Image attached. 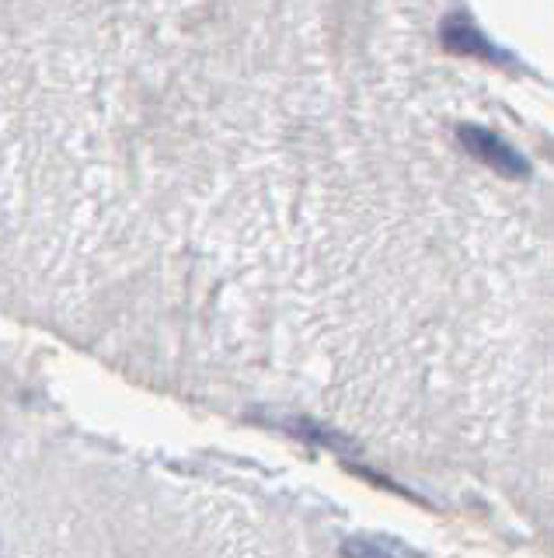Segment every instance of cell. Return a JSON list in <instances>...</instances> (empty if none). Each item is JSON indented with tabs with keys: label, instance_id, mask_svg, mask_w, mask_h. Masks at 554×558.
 Wrapping results in <instances>:
<instances>
[{
	"label": "cell",
	"instance_id": "cell-1",
	"mask_svg": "<svg viewBox=\"0 0 554 558\" xmlns=\"http://www.w3.org/2000/svg\"><path fill=\"white\" fill-rule=\"evenodd\" d=\"M461 144H464V147L470 150L478 161H485L488 168H496L498 175H506V178H523L526 175L523 157L509 147V144H502L498 137L485 133V129L464 126V129H461Z\"/></svg>",
	"mask_w": 554,
	"mask_h": 558
},
{
	"label": "cell",
	"instance_id": "cell-2",
	"mask_svg": "<svg viewBox=\"0 0 554 558\" xmlns=\"http://www.w3.org/2000/svg\"><path fill=\"white\" fill-rule=\"evenodd\" d=\"M443 42L453 49V53H467V57H485V42H481V35L478 29H470V25H450V29L443 31Z\"/></svg>",
	"mask_w": 554,
	"mask_h": 558
},
{
	"label": "cell",
	"instance_id": "cell-3",
	"mask_svg": "<svg viewBox=\"0 0 554 558\" xmlns=\"http://www.w3.org/2000/svg\"><path fill=\"white\" fill-rule=\"evenodd\" d=\"M342 552H346V558H387L377 545H370V541H346Z\"/></svg>",
	"mask_w": 554,
	"mask_h": 558
}]
</instances>
